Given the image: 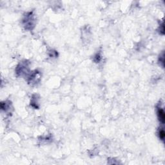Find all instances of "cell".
Listing matches in <instances>:
<instances>
[{"label":"cell","mask_w":165,"mask_h":165,"mask_svg":"<svg viewBox=\"0 0 165 165\" xmlns=\"http://www.w3.org/2000/svg\"><path fill=\"white\" fill-rule=\"evenodd\" d=\"M41 75L40 73L37 70H35L34 72L29 75L28 79V82L31 84H36L40 81Z\"/></svg>","instance_id":"cell-3"},{"label":"cell","mask_w":165,"mask_h":165,"mask_svg":"<svg viewBox=\"0 0 165 165\" xmlns=\"http://www.w3.org/2000/svg\"><path fill=\"white\" fill-rule=\"evenodd\" d=\"M23 24L27 30H32L34 28L35 19L34 16L32 14V12H29L25 16L24 18L23 19Z\"/></svg>","instance_id":"cell-1"},{"label":"cell","mask_w":165,"mask_h":165,"mask_svg":"<svg viewBox=\"0 0 165 165\" xmlns=\"http://www.w3.org/2000/svg\"><path fill=\"white\" fill-rule=\"evenodd\" d=\"M164 23H163L162 25L160 26V33L161 34H164Z\"/></svg>","instance_id":"cell-7"},{"label":"cell","mask_w":165,"mask_h":165,"mask_svg":"<svg viewBox=\"0 0 165 165\" xmlns=\"http://www.w3.org/2000/svg\"><path fill=\"white\" fill-rule=\"evenodd\" d=\"M27 62H22L19 64L16 68V74L18 75H22L27 74L28 71V66Z\"/></svg>","instance_id":"cell-2"},{"label":"cell","mask_w":165,"mask_h":165,"mask_svg":"<svg viewBox=\"0 0 165 165\" xmlns=\"http://www.w3.org/2000/svg\"><path fill=\"white\" fill-rule=\"evenodd\" d=\"M157 108V115L158 119H159L161 123L164 124L165 121V114L164 110L161 107H158Z\"/></svg>","instance_id":"cell-4"},{"label":"cell","mask_w":165,"mask_h":165,"mask_svg":"<svg viewBox=\"0 0 165 165\" xmlns=\"http://www.w3.org/2000/svg\"><path fill=\"white\" fill-rule=\"evenodd\" d=\"M158 135H159V137L160 139L164 141L165 134H164V131L163 130V128H159V132H158Z\"/></svg>","instance_id":"cell-5"},{"label":"cell","mask_w":165,"mask_h":165,"mask_svg":"<svg viewBox=\"0 0 165 165\" xmlns=\"http://www.w3.org/2000/svg\"><path fill=\"white\" fill-rule=\"evenodd\" d=\"M159 61L160 63V65H161L163 67H164V52H163L162 54L160 55Z\"/></svg>","instance_id":"cell-6"}]
</instances>
